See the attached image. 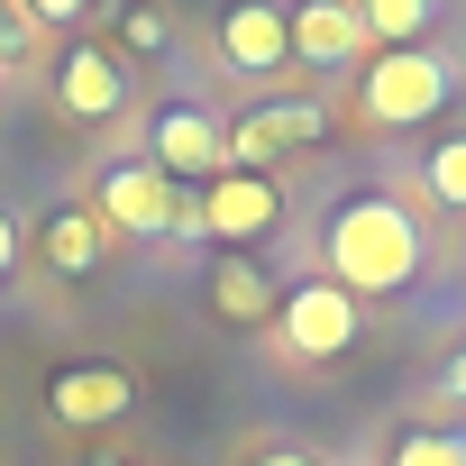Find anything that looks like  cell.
Here are the masks:
<instances>
[{
	"mask_svg": "<svg viewBox=\"0 0 466 466\" xmlns=\"http://www.w3.org/2000/svg\"><path fill=\"white\" fill-rule=\"evenodd\" d=\"M420 275H430V219L402 192H348L320 219V284H339L348 302L411 293Z\"/></svg>",
	"mask_w": 466,
	"mask_h": 466,
	"instance_id": "6da1fadb",
	"label": "cell"
},
{
	"mask_svg": "<svg viewBox=\"0 0 466 466\" xmlns=\"http://www.w3.org/2000/svg\"><path fill=\"white\" fill-rule=\"evenodd\" d=\"M448 101H457V56H448V46H375V56L357 65V119H366L375 137L430 128Z\"/></svg>",
	"mask_w": 466,
	"mask_h": 466,
	"instance_id": "7a4b0ae2",
	"label": "cell"
},
{
	"mask_svg": "<svg viewBox=\"0 0 466 466\" xmlns=\"http://www.w3.org/2000/svg\"><path fill=\"white\" fill-rule=\"evenodd\" d=\"M46 101L74 119V128H128L137 119V74L110 37H65L46 56Z\"/></svg>",
	"mask_w": 466,
	"mask_h": 466,
	"instance_id": "3957f363",
	"label": "cell"
},
{
	"mask_svg": "<svg viewBox=\"0 0 466 466\" xmlns=\"http://www.w3.org/2000/svg\"><path fill=\"white\" fill-rule=\"evenodd\" d=\"M128 156H147L165 183H210V174H228V119L201 92H174V101L137 110V147Z\"/></svg>",
	"mask_w": 466,
	"mask_h": 466,
	"instance_id": "277c9868",
	"label": "cell"
},
{
	"mask_svg": "<svg viewBox=\"0 0 466 466\" xmlns=\"http://www.w3.org/2000/svg\"><path fill=\"white\" fill-rule=\"evenodd\" d=\"M284 183L275 174H238V165H228V174H210L192 201H183V238H219L228 257H248V248H266L275 238V228H284Z\"/></svg>",
	"mask_w": 466,
	"mask_h": 466,
	"instance_id": "5b68a950",
	"label": "cell"
},
{
	"mask_svg": "<svg viewBox=\"0 0 466 466\" xmlns=\"http://www.w3.org/2000/svg\"><path fill=\"white\" fill-rule=\"evenodd\" d=\"M266 339H275V357H284V366H339V357L366 339V302H348L339 284L302 275V284H284V302H275Z\"/></svg>",
	"mask_w": 466,
	"mask_h": 466,
	"instance_id": "8992f818",
	"label": "cell"
},
{
	"mask_svg": "<svg viewBox=\"0 0 466 466\" xmlns=\"http://www.w3.org/2000/svg\"><path fill=\"white\" fill-rule=\"evenodd\" d=\"M92 210H101V228L110 238H183V183H165L147 156H101L92 165V192H83Z\"/></svg>",
	"mask_w": 466,
	"mask_h": 466,
	"instance_id": "52a82bcc",
	"label": "cell"
},
{
	"mask_svg": "<svg viewBox=\"0 0 466 466\" xmlns=\"http://www.w3.org/2000/svg\"><path fill=\"white\" fill-rule=\"evenodd\" d=\"M210 56H219V74L238 83L248 101L257 92H302L293 83V28H284L275 0H228L219 28H210Z\"/></svg>",
	"mask_w": 466,
	"mask_h": 466,
	"instance_id": "ba28073f",
	"label": "cell"
},
{
	"mask_svg": "<svg viewBox=\"0 0 466 466\" xmlns=\"http://www.w3.org/2000/svg\"><path fill=\"white\" fill-rule=\"evenodd\" d=\"M320 137H329V101L311 83L302 92H257L238 119H228V165H238V174H275L284 156H302Z\"/></svg>",
	"mask_w": 466,
	"mask_h": 466,
	"instance_id": "9c48e42d",
	"label": "cell"
},
{
	"mask_svg": "<svg viewBox=\"0 0 466 466\" xmlns=\"http://www.w3.org/2000/svg\"><path fill=\"white\" fill-rule=\"evenodd\" d=\"M137 411V375L119 357H74L46 375V420L56 430H119Z\"/></svg>",
	"mask_w": 466,
	"mask_h": 466,
	"instance_id": "30bf717a",
	"label": "cell"
},
{
	"mask_svg": "<svg viewBox=\"0 0 466 466\" xmlns=\"http://www.w3.org/2000/svg\"><path fill=\"white\" fill-rule=\"evenodd\" d=\"M110 228H101V210L92 201H65V210H46V219H28V266H46L56 284H92L101 266H110Z\"/></svg>",
	"mask_w": 466,
	"mask_h": 466,
	"instance_id": "8fae6325",
	"label": "cell"
},
{
	"mask_svg": "<svg viewBox=\"0 0 466 466\" xmlns=\"http://www.w3.org/2000/svg\"><path fill=\"white\" fill-rule=\"evenodd\" d=\"M284 28H293V74H357V65L375 56L357 0H293Z\"/></svg>",
	"mask_w": 466,
	"mask_h": 466,
	"instance_id": "7c38bea8",
	"label": "cell"
},
{
	"mask_svg": "<svg viewBox=\"0 0 466 466\" xmlns=\"http://www.w3.org/2000/svg\"><path fill=\"white\" fill-rule=\"evenodd\" d=\"M275 302H284V284H275L257 257H228V248H219V266H210V311H219L228 329H266Z\"/></svg>",
	"mask_w": 466,
	"mask_h": 466,
	"instance_id": "4fadbf2b",
	"label": "cell"
},
{
	"mask_svg": "<svg viewBox=\"0 0 466 466\" xmlns=\"http://www.w3.org/2000/svg\"><path fill=\"white\" fill-rule=\"evenodd\" d=\"M357 19H366V46H430L448 0H357Z\"/></svg>",
	"mask_w": 466,
	"mask_h": 466,
	"instance_id": "5bb4252c",
	"label": "cell"
},
{
	"mask_svg": "<svg viewBox=\"0 0 466 466\" xmlns=\"http://www.w3.org/2000/svg\"><path fill=\"white\" fill-rule=\"evenodd\" d=\"M411 210H448V219H466V128L439 137V147L420 156V201H411Z\"/></svg>",
	"mask_w": 466,
	"mask_h": 466,
	"instance_id": "9a60e30c",
	"label": "cell"
},
{
	"mask_svg": "<svg viewBox=\"0 0 466 466\" xmlns=\"http://www.w3.org/2000/svg\"><path fill=\"white\" fill-rule=\"evenodd\" d=\"M384 466H466V430H402Z\"/></svg>",
	"mask_w": 466,
	"mask_h": 466,
	"instance_id": "2e32d148",
	"label": "cell"
},
{
	"mask_svg": "<svg viewBox=\"0 0 466 466\" xmlns=\"http://www.w3.org/2000/svg\"><path fill=\"white\" fill-rule=\"evenodd\" d=\"M165 46H174L165 10H119V56H165Z\"/></svg>",
	"mask_w": 466,
	"mask_h": 466,
	"instance_id": "e0dca14e",
	"label": "cell"
},
{
	"mask_svg": "<svg viewBox=\"0 0 466 466\" xmlns=\"http://www.w3.org/2000/svg\"><path fill=\"white\" fill-rule=\"evenodd\" d=\"M19 275H28V219H19L10 201H0V293H10Z\"/></svg>",
	"mask_w": 466,
	"mask_h": 466,
	"instance_id": "ac0fdd59",
	"label": "cell"
},
{
	"mask_svg": "<svg viewBox=\"0 0 466 466\" xmlns=\"http://www.w3.org/2000/svg\"><path fill=\"white\" fill-rule=\"evenodd\" d=\"M238 466H329L320 448H302V439H248V457Z\"/></svg>",
	"mask_w": 466,
	"mask_h": 466,
	"instance_id": "d6986e66",
	"label": "cell"
},
{
	"mask_svg": "<svg viewBox=\"0 0 466 466\" xmlns=\"http://www.w3.org/2000/svg\"><path fill=\"white\" fill-rule=\"evenodd\" d=\"M19 10H28V19L46 28V37H65V28H83V19L101 10V0H19Z\"/></svg>",
	"mask_w": 466,
	"mask_h": 466,
	"instance_id": "ffe728a7",
	"label": "cell"
},
{
	"mask_svg": "<svg viewBox=\"0 0 466 466\" xmlns=\"http://www.w3.org/2000/svg\"><path fill=\"white\" fill-rule=\"evenodd\" d=\"M430 393H439V402H457V411H466V348H448V366H439V384H430Z\"/></svg>",
	"mask_w": 466,
	"mask_h": 466,
	"instance_id": "44dd1931",
	"label": "cell"
},
{
	"mask_svg": "<svg viewBox=\"0 0 466 466\" xmlns=\"http://www.w3.org/2000/svg\"><path fill=\"white\" fill-rule=\"evenodd\" d=\"M0 92H10V74H0Z\"/></svg>",
	"mask_w": 466,
	"mask_h": 466,
	"instance_id": "7402d4cb",
	"label": "cell"
}]
</instances>
